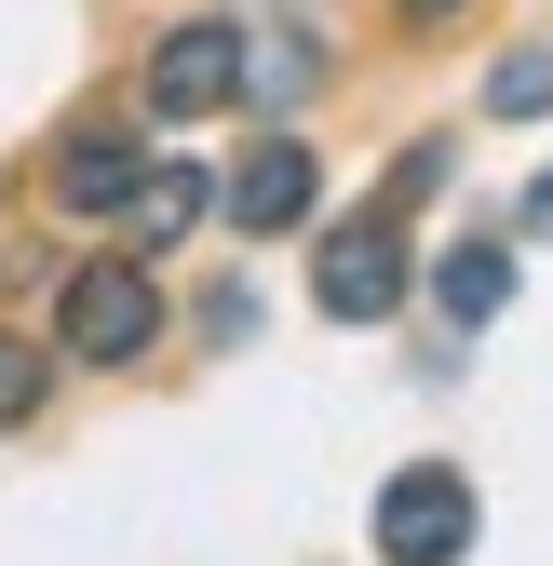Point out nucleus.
I'll return each instance as SVG.
<instances>
[{
  "label": "nucleus",
  "instance_id": "nucleus-1",
  "mask_svg": "<svg viewBox=\"0 0 553 566\" xmlns=\"http://www.w3.org/2000/svg\"><path fill=\"white\" fill-rule=\"evenodd\" d=\"M54 337L82 350V365H135V350L163 337V283H149V256H95V270H67Z\"/></svg>",
  "mask_w": 553,
  "mask_h": 566
},
{
  "label": "nucleus",
  "instance_id": "nucleus-2",
  "mask_svg": "<svg viewBox=\"0 0 553 566\" xmlns=\"http://www.w3.org/2000/svg\"><path fill=\"white\" fill-rule=\"evenodd\" d=\"M378 553H392V566H459V553H472V472L405 459V472L378 485Z\"/></svg>",
  "mask_w": 553,
  "mask_h": 566
},
{
  "label": "nucleus",
  "instance_id": "nucleus-3",
  "mask_svg": "<svg viewBox=\"0 0 553 566\" xmlns=\"http://www.w3.org/2000/svg\"><path fill=\"white\" fill-rule=\"evenodd\" d=\"M311 297H324L337 324H392V297H405V230H392V217L324 230V256H311Z\"/></svg>",
  "mask_w": 553,
  "mask_h": 566
},
{
  "label": "nucleus",
  "instance_id": "nucleus-4",
  "mask_svg": "<svg viewBox=\"0 0 553 566\" xmlns=\"http://www.w3.org/2000/svg\"><path fill=\"white\" fill-rule=\"evenodd\" d=\"M243 95V28L230 14H189L163 54H149V108L163 122H202V108H230Z\"/></svg>",
  "mask_w": 553,
  "mask_h": 566
},
{
  "label": "nucleus",
  "instance_id": "nucleus-5",
  "mask_svg": "<svg viewBox=\"0 0 553 566\" xmlns=\"http://www.w3.org/2000/svg\"><path fill=\"white\" fill-rule=\"evenodd\" d=\"M311 189H324V176H311L298 135H257L243 176H230V217H243V230H298V217H311Z\"/></svg>",
  "mask_w": 553,
  "mask_h": 566
},
{
  "label": "nucleus",
  "instance_id": "nucleus-6",
  "mask_svg": "<svg viewBox=\"0 0 553 566\" xmlns=\"http://www.w3.org/2000/svg\"><path fill=\"white\" fill-rule=\"evenodd\" d=\"M500 297H513V256H500V243H446V256H432V311H446L459 337L500 324Z\"/></svg>",
  "mask_w": 553,
  "mask_h": 566
},
{
  "label": "nucleus",
  "instance_id": "nucleus-7",
  "mask_svg": "<svg viewBox=\"0 0 553 566\" xmlns=\"http://www.w3.org/2000/svg\"><path fill=\"white\" fill-rule=\"evenodd\" d=\"M135 176H149V163H135L122 135H82V149L54 163V202H82V217H122V202H135Z\"/></svg>",
  "mask_w": 553,
  "mask_h": 566
},
{
  "label": "nucleus",
  "instance_id": "nucleus-8",
  "mask_svg": "<svg viewBox=\"0 0 553 566\" xmlns=\"http://www.w3.org/2000/svg\"><path fill=\"white\" fill-rule=\"evenodd\" d=\"M202 202H217V189H202L189 163H149V176H135V202H122V217H135V243H176V230L202 217Z\"/></svg>",
  "mask_w": 553,
  "mask_h": 566
},
{
  "label": "nucleus",
  "instance_id": "nucleus-9",
  "mask_svg": "<svg viewBox=\"0 0 553 566\" xmlns=\"http://www.w3.org/2000/svg\"><path fill=\"white\" fill-rule=\"evenodd\" d=\"M487 108H500V122H540V108H553V54H513L500 82H487Z\"/></svg>",
  "mask_w": 553,
  "mask_h": 566
},
{
  "label": "nucleus",
  "instance_id": "nucleus-10",
  "mask_svg": "<svg viewBox=\"0 0 553 566\" xmlns=\"http://www.w3.org/2000/svg\"><path fill=\"white\" fill-rule=\"evenodd\" d=\"M41 418V337H0V432Z\"/></svg>",
  "mask_w": 553,
  "mask_h": 566
},
{
  "label": "nucleus",
  "instance_id": "nucleus-11",
  "mask_svg": "<svg viewBox=\"0 0 553 566\" xmlns=\"http://www.w3.org/2000/svg\"><path fill=\"white\" fill-rule=\"evenodd\" d=\"M526 230H553V176H540V189H526Z\"/></svg>",
  "mask_w": 553,
  "mask_h": 566
},
{
  "label": "nucleus",
  "instance_id": "nucleus-12",
  "mask_svg": "<svg viewBox=\"0 0 553 566\" xmlns=\"http://www.w3.org/2000/svg\"><path fill=\"white\" fill-rule=\"evenodd\" d=\"M405 14H459V0H405Z\"/></svg>",
  "mask_w": 553,
  "mask_h": 566
}]
</instances>
